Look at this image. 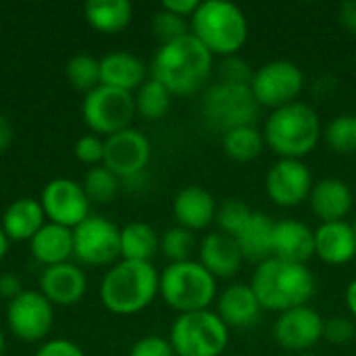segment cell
<instances>
[{
  "label": "cell",
  "instance_id": "1",
  "mask_svg": "<svg viewBox=\"0 0 356 356\" xmlns=\"http://www.w3.org/2000/svg\"><path fill=\"white\" fill-rule=\"evenodd\" d=\"M215 56L190 33L163 44L152 58V79L163 83L173 96L198 92L213 75Z\"/></svg>",
  "mask_w": 356,
  "mask_h": 356
},
{
  "label": "cell",
  "instance_id": "2",
  "mask_svg": "<svg viewBox=\"0 0 356 356\" xmlns=\"http://www.w3.org/2000/svg\"><path fill=\"white\" fill-rule=\"evenodd\" d=\"M315 275L307 265L275 257L257 265L250 277V288L254 290L263 311L275 313L309 305L315 294Z\"/></svg>",
  "mask_w": 356,
  "mask_h": 356
},
{
  "label": "cell",
  "instance_id": "3",
  "mask_svg": "<svg viewBox=\"0 0 356 356\" xmlns=\"http://www.w3.org/2000/svg\"><path fill=\"white\" fill-rule=\"evenodd\" d=\"M265 146L280 159H296L311 154L323 138V127L317 111L307 102H292L271 111L263 125Z\"/></svg>",
  "mask_w": 356,
  "mask_h": 356
},
{
  "label": "cell",
  "instance_id": "4",
  "mask_svg": "<svg viewBox=\"0 0 356 356\" xmlns=\"http://www.w3.org/2000/svg\"><path fill=\"white\" fill-rule=\"evenodd\" d=\"M159 280L152 263L121 259L102 277L100 300L115 315H136L156 298Z\"/></svg>",
  "mask_w": 356,
  "mask_h": 356
},
{
  "label": "cell",
  "instance_id": "5",
  "mask_svg": "<svg viewBox=\"0 0 356 356\" xmlns=\"http://www.w3.org/2000/svg\"><path fill=\"white\" fill-rule=\"evenodd\" d=\"M190 33L213 56H234L248 40V19L244 10L229 0H207L200 2L192 15Z\"/></svg>",
  "mask_w": 356,
  "mask_h": 356
},
{
  "label": "cell",
  "instance_id": "6",
  "mask_svg": "<svg viewBox=\"0 0 356 356\" xmlns=\"http://www.w3.org/2000/svg\"><path fill=\"white\" fill-rule=\"evenodd\" d=\"M159 294L179 315L207 311L217 300V280L198 263H169L159 280Z\"/></svg>",
  "mask_w": 356,
  "mask_h": 356
},
{
  "label": "cell",
  "instance_id": "7",
  "mask_svg": "<svg viewBox=\"0 0 356 356\" xmlns=\"http://www.w3.org/2000/svg\"><path fill=\"white\" fill-rule=\"evenodd\" d=\"M169 342L175 356H221L229 344V327L211 309L184 313L173 321Z\"/></svg>",
  "mask_w": 356,
  "mask_h": 356
},
{
  "label": "cell",
  "instance_id": "8",
  "mask_svg": "<svg viewBox=\"0 0 356 356\" xmlns=\"http://www.w3.org/2000/svg\"><path fill=\"white\" fill-rule=\"evenodd\" d=\"M202 117L221 134L240 127V125H254L259 104L250 92V86L215 81L207 88L202 96Z\"/></svg>",
  "mask_w": 356,
  "mask_h": 356
},
{
  "label": "cell",
  "instance_id": "9",
  "mask_svg": "<svg viewBox=\"0 0 356 356\" xmlns=\"http://www.w3.org/2000/svg\"><path fill=\"white\" fill-rule=\"evenodd\" d=\"M305 90V73L302 69L286 58L269 60L254 69L250 92L259 106L277 111L298 100Z\"/></svg>",
  "mask_w": 356,
  "mask_h": 356
},
{
  "label": "cell",
  "instance_id": "10",
  "mask_svg": "<svg viewBox=\"0 0 356 356\" xmlns=\"http://www.w3.org/2000/svg\"><path fill=\"white\" fill-rule=\"evenodd\" d=\"M81 115L92 131L104 134L108 138L131 127V121L136 117V98L129 92L98 86L96 90L86 94Z\"/></svg>",
  "mask_w": 356,
  "mask_h": 356
},
{
  "label": "cell",
  "instance_id": "11",
  "mask_svg": "<svg viewBox=\"0 0 356 356\" xmlns=\"http://www.w3.org/2000/svg\"><path fill=\"white\" fill-rule=\"evenodd\" d=\"M73 257L83 265H115L121 257V229L104 219L90 215L73 229Z\"/></svg>",
  "mask_w": 356,
  "mask_h": 356
},
{
  "label": "cell",
  "instance_id": "12",
  "mask_svg": "<svg viewBox=\"0 0 356 356\" xmlns=\"http://www.w3.org/2000/svg\"><path fill=\"white\" fill-rule=\"evenodd\" d=\"M323 323L325 319L311 305L296 307L277 315L273 323V340L280 348L302 355L323 340Z\"/></svg>",
  "mask_w": 356,
  "mask_h": 356
},
{
  "label": "cell",
  "instance_id": "13",
  "mask_svg": "<svg viewBox=\"0 0 356 356\" xmlns=\"http://www.w3.org/2000/svg\"><path fill=\"white\" fill-rule=\"evenodd\" d=\"M313 184L311 169L296 159H280L265 175V192L269 200L282 209H294L309 202Z\"/></svg>",
  "mask_w": 356,
  "mask_h": 356
},
{
  "label": "cell",
  "instance_id": "14",
  "mask_svg": "<svg viewBox=\"0 0 356 356\" xmlns=\"http://www.w3.org/2000/svg\"><path fill=\"white\" fill-rule=\"evenodd\" d=\"M40 204L44 209V215L50 219V223L75 229L79 223H83L90 217V200L81 188V184L58 177L46 184L42 190Z\"/></svg>",
  "mask_w": 356,
  "mask_h": 356
},
{
  "label": "cell",
  "instance_id": "15",
  "mask_svg": "<svg viewBox=\"0 0 356 356\" xmlns=\"http://www.w3.org/2000/svg\"><path fill=\"white\" fill-rule=\"evenodd\" d=\"M8 330L23 342H38L52 330V305L42 292L23 290L8 302L6 309Z\"/></svg>",
  "mask_w": 356,
  "mask_h": 356
},
{
  "label": "cell",
  "instance_id": "16",
  "mask_svg": "<svg viewBox=\"0 0 356 356\" xmlns=\"http://www.w3.org/2000/svg\"><path fill=\"white\" fill-rule=\"evenodd\" d=\"M150 161V142L148 138L129 127L104 140V167L115 173L119 179H131L140 175Z\"/></svg>",
  "mask_w": 356,
  "mask_h": 356
},
{
  "label": "cell",
  "instance_id": "17",
  "mask_svg": "<svg viewBox=\"0 0 356 356\" xmlns=\"http://www.w3.org/2000/svg\"><path fill=\"white\" fill-rule=\"evenodd\" d=\"M198 263L215 280H232L240 273L244 257L236 238L223 232H209L198 242Z\"/></svg>",
  "mask_w": 356,
  "mask_h": 356
},
{
  "label": "cell",
  "instance_id": "18",
  "mask_svg": "<svg viewBox=\"0 0 356 356\" xmlns=\"http://www.w3.org/2000/svg\"><path fill=\"white\" fill-rule=\"evenodd\" d=\"M309 204L313 215L321 223L344 221L355 204V196L350 186L340 177H323L313 184Z\"/></svg>",
  "mask_w": 356,
  "mask_h": 356
},
{
  "label": "cell",
  "instance_id": "19",
  "mask_svg": "<svg viewBox=\"0 0 356 356\" xmlns=\"http://www.w3.org/2000/svg\"><path fill=\"white\" fill-rule=\"evenodd\" d=\"M217 315L227 327H252L261 321L263 307L250 288V284H229L221 294H217Z\"/></svg>",
  "mask_w": 356,
  "mask_h": 356
},
{
  "label": "cell",
  "instance_id": "20",
  "mask_svg": "<svg viewBox=\"0 0 356 356\" xmlns=\"http://www.w3.org/2000/svg\"><path fill=\"white\" fill-rule=\"evenodd\" d=\"M217 202L215 196L202 186H186L175 194L173 200V217L179 227L194 232L207 229L215 223Z\"/></svg>",
  "mask_w": 356,
  "mask_h": 356
},
{
  "label": "cell",
  "instance_id": "21",
  "mask_svg": "<svg viewBox=\"0 0 356 356\" xmlns=\"http://www.w3.org/2000/svg\"><path fill=\"white\" fill-rule=\"evenodd\" d=\"M273 257L298 265H307L315 257V229L298 219L275 221Z\"/></svg>",
  "mask_w": 356,
  "mask_h": 356
},
{
  "label": "cell",
  "instance_id": "22",
  "mask_svg": "<svg viewBox=\"0 0 356 356\" xmlns=\"http://www.w3.org/2000/svg\"><path fill=\"white\" fill-rule=\"evenodd\" d=\"M88 282L79 267L71 263H60L46 267L40 277V292L48 298L50 305L71 307L77 305L86 294Z\"/></svg>",
  "mask_w": 356,
  "mask_h": 356
},
{
  "label": "cell",
  "instance_id": "23",
  "mask_svg": "<svg viewBox=\"0 0 356 356\" xmlns=\"http://www.w3.org/2000/svg\"><path fill=\"white\" fill-rule=\"evenodd\" d=\"M315 257L325 265H346L356 257V236L350 223H321L315 229Z\"/></svg>",
  "mask_w": 356,
  "mask_h": 356
},
{
  "label": "cell",
  "instance_id": "24",
  "mask_svg": "<svg viewBox=\"0 0 356 356\" xmlns=\"http://www.w3.org/2000/svg\"><path fill=\"white\" fill-rule=\"evenodd\" d=\"M146 81V65L131 52H111L100 58V86L123 92L140 90Z\"/></svg>",
  "mask_w": 356,
  "mask_h": 356
},
{
  "label": "cell",
  "instance_id": "25",
  "mask_svg": "<svg viewBox=\"0 0 356 356\" xmlns=\"http://www.w3.org/2000/svg\"><path fill=\"white\" fill-rule=\"evenodd\" d=\"M273 229L275 221L263 211H254L246 227L236 238L244 261L261 265L273 257Z\"/></svg>",
  "mask_w": 356,
  "mask_h": 356
},
{
  "label": "cell",
  "instance_id": "26",
  "mask_svg": "<svg viewBox=\"0 0 356 356\" xmlns=\"http://www.w3.org/2000/svg\"><path fill=\"white\" fill-rule=\"evenodd\" d=\"M44 209L38 200L19 198L4 211L0 225L8 242H25L31 240L44 227Z\"/></svg>",
  "mask_w": 356,
  "mask_h": 356
},
{
  "label": "cell",
  "instance_id": "27",
  "mask_svg": "<svg viewBox=\"0 0 356 356\" xmlns=\"http://www.w3.org/2000/svg\"><path fill=\"white\" fill-rule=\"evenodd\" d=\"M29 246L33 259L46 267L67 263V259L73 257V229L48 223L29 240Z\"/></svg>",
  "mask_w": 356,
  "mask_h": 356
},
{
  "label": "cell",
  "instance_id": "28",
  "mask_svg": "<svg viewBox=\"0 0 356 356\" xmlns=\"http://www.w3.org/2000/svg\"><path fill=\"white\" fill-rule=\"evenodd\" d=\"M88 23L102 33L123 31L134 17V8L127 0H90L83 6Z\"/></svg>",
  "mask_w": 356,
  "mask_h": 356
},
{
  "label": "cell",
  "instance_id": "29",
  "mask_svg": "<svg viewBox=\"0 0 356 356\" xmlns=\"http://www.w3.org/2000/svg\"><path fill=\"white\" fill-rule=\"evenodd\" d=\"M161 250V238L156 232L142 221H134L121 229V259L150 263Z\"/></svg>",
  "mask_w": 356,
  "mask_h": 356
},
{
  "label": "cell",
  "instance_id": "30",
  "mask_svg": "<svg viewBox=\"0 0 356 356\" xmlns=\"http://www.w3.org/2000/svg\"><path fill=\"white\" fill-rule=\"evenodd\" d=\"M223 152L236 163H250L261 156L265 148L263 129L254 125H240L221 136Z\"/></svg>",
  "mask_w": 356,
  "mask_h": 356
},
{
  "label": "cell",
  "instance_id": "31",
  "mask_svg": "<svg viewBox=\"0 0 356 356\" xmlns=\"http://www.w3.org/2000/svg\"><path fill=\"white\" fill-rule=\"evenodd\" d=\"M134 98H136V115H140L146 121H159L169 113L173 94L163 83L150 77L140 86Z\"/></svg>",
  "mask_w": 356,
  "mask_h": 356
},
{
  "label": "cell",
  "instance_id": "32",
  "mask_svg": "<svg viewBox=\"0 0 356 356\" xmlns=\"http://www.w3.org/2000/svg\"><path fill=\"white\" fill-rule=\"evenodd\" d=\"M325 144L338 154H356V115H338L323 129Z\"/></svg>",
  "mask_w": 356,
  "mask_h": 356
},
{
  "label": "cell",
  "instance_id": "33",
  "mask_svg": "<svg viewBox=\"0 0 356 356\" xmlns=\"http://www.w3.org/2000/svg\"><path fill=\"white\" fill-rule=\"evenodd\" d=\"M65 73L69 83L79 92H92L100 86V60L90 54H75L67 60Z\"/></svg>",
  "mask_w": 356,
  "mask_h": 356
},
{
  "label": "cell",
  "instance_id": "34",
  "mask_svg": "<svg viewBox=\"0 0 356 356\" xmlns=\"http://www.w3.org/2000/svg\"><path fill=\"white\" fill-rule=\"evenodd\" d=\"M198 252V242L190 229H184L179 225L169 227L161 238V254L169 263H184L192 261V254Z\"/></svg>",
  "mask_w": 356,
  "mask_h": 356
},
{
  "label": "cell",
  "instance_id": "35",
  "mask_svg": "<svg viewBox=\"0 0 356 356\" xmlns=\"http://www.w3.org/2000/svg\"><path fill=\"white\" fill-rule=\"evenodd\" d=\"M252 213L254 211L244 200H240V198H227L221 204H217L215 223H217L219 232H223V234H227L232 238H238L240 232L250 221Z\"/></svg>",
  "mask_w": 356,
  "mask_h": 356
},
{
  "label": "cell",
  "instance_id": "36",
  "mask_svg": "<svg viewBox=\"0 0 356 356\" xmlns=\"http://www.w3.org/2000/svg\"><path fill=\"white\" fill-rule=\"evenodd\" d=\"M81 188H83L90 202L108 204L115 198L117 190H119V177L115 173H111L104 165L102 167H92L86 173Z\"/></svg>",
  "mask_w": 356,
  "mask_h": 356
},
{
  "label": "cell",
  "instance_id": "37",
  "mask_svg": "<svg viewBox=\"0 0 356 356\" xmlns=\"http://www.w3.org/2000/svg\"><path fill=\"white\" fill-rule=\"evenodd\" d=\"M150 27H152L154 38L161 42V46L163 44H169V42H175L179 38L190 35V21L184 19V17H177V15L169 13L165 8H161V10H156L152 15Z\"/></svg>",
  "mask_w": 356,
  "mask_h": 356
},
{
  "label": "cell",
  "instance_id": "38",
  "mask_svg": "<svg viewBox=\"0 0 356 356\" xmlns=\"http://www.w3.org/2000/svg\"><path fill=\"white\" fill-rule=\"evenodd\" d=\"M217 77L219 81H227V83H240V86H250L254 69L250 67V63L246 58H242L240 54L234 56H223L217 67Z\"/></svg>",
  "mask_w": 356,
  "mask_h": 356
},
{
  "label": "cell",
  "instance_id": "39",
  "mask_svg": "<svg viewBox=\"0 0 356 356\" xmlns=\"http://www.w3.org/2000/svg\"><path fill=\"white\" fill-rule=\"evenodd\" d=\"M356 338V321L353 317H344V315H334L330 319H325L323 323V340L336 344V346H344L348 342H353Z\"/></svg>",
  "mask_w": 356,
  "mask_h": 356
},
{
  "label": "cell",
  "instance_id": "40",
  "mask_svg": "<svg viewBox=\"0 0 356 356\" xmlns=\"http://www.w3.org/2000/svg\"><path fill=\"white\" fill-rule=\"evenodd\" d=\"M129 356H175L173 346L169 342V338H161V336H146L142 340H138Z\"/></svg>",
  "mask_w": 356,
  "mask_h": 356
},
{
  "label": "cell",
  "instance_id": "41",
  "mask_svg": "<svg viewBox=\"0 0 356 356\" xmlns=\"http://www.w3.org/2000/svg\"><path fill=\"white\" fill-rule=\"evenodd\" d=\"M75 156L86 165H96L104 156V142L98 136H83L75 142Z\"/></svg>",
  "mask_w": 356,
  "mask_h": 356
},
{
  "label": "cell",
  "instance_id": "42",
  "mask_svg": "<svg viewBox=\"0 0 356 356\" xmlns=\"http://www.w3.org/2000/svg\"><path fill=\"white\" fill-rule=\"evenodd\" d=\"M35 356H86L83 350L75 344V342H69V340H50L46 342Z\"/></svg>",
  "mask_w": 356,
  "mask_h": 356
},
{
  "label": "cell",
  "instance_id": "43",
  "mask_svg": "<svg viewBox=\"0 0 356 356\" xmlns=\"http://www.w3.org/2000/svg\"><path fill=\"white\" fill-rule=\"evenodd\" d=\"M198 0H165L163 4H161V8H165V10H169V13H173V15H177V17H184V19H192V15L196 13V8H198Z\"/></svg>",
  "mask_w": 356,
  "mask_h": 356
},
{
  "label": "cell",
  "instance_id": "44",
  "mask_svg": "<svg viewBox=\"0 0 356 356\" xmlns=\"http://www.w3.org/2000/svg\"><path fill=\"white\" fill-rule=\"evenodd\" d=\"M21 292H23V290H21V282H19L17 275H10V273L0 275V296H2V298H6V300L10 302V300L17 298Z\"/></svg>",
  "mask_w": 356,
  "mask_h": 356
},
{
  "label": "cell",
  "instance_id": "45",
  "mask_svg": "<svg viewBox=\"0 0 356 356\" xmlns=\"http://www.w3.org/2000/svg\"><path fill=\"white\" fill-rule=\"evenodd\" d=\"M338 19L350 33H356V0H346L340 4Z\"/></svg>",
  "mask_w": 356,
  "mask_h": 356
},
{
  "label": "cell",
  "instance_id": "46",
  "mask_svg": "<svg viewBox=\"0 0 356 356\" xmlns=\"http://www.w3.org/2000/svg\"><path fill=\"white\" fill-rule=\"evenodd\" d=\"M13 142V127L8 123V119L4 115H0V154L10 146Z\"/></svg>",
  "mask_w": 356,
  "mask_h": 356
},
{
  "label": "cell",
  "instance_id": "47",
  "mask_svg": "<svg viewBox=\"0 0 356 356\" xmlns=\"http://www.w3.org/2000/svg\"><path fill=\"white\" fill-rule=\"evenodd\" d=\"M344 300H346V309H348L350 317L356 321V277L348 284L346 294H344Z\"/></svg>",
  "mask_w": 356,
  "mask_h": 356
},
{
  "label": "cell",
  "instance_id": "48",
  "mask_svg": "<svg viewBox=\"0 0 356 356\" xmlns=\"http://www.w3.org/2000/svg\"><path fill=\"white\" fill-rule=\"evenodd\" d=\"M6 250H8V238H6V234H4V229L0 225V261L4 259Z\"/></svg>",
  "mask_w": 356,
  "mask_h": 356
},
{
  "label": "cell",
  "instance_id": "49",
  "mask_svg": "<svg viewBox=\"0 0 356 356\" xmlns=\"http://www.w3.org/2000/svg\"><path fill=\"white\" fill-rule=\"evenodd\" d=\"M2 350H4V336H2V332H0V355H2Z\"/></svg>",
  "mask_w": 356,
  "mask_h": 356
},
{
  "label": "cell",
  "instance_id": "50",
  "mask_svg": "<svg viewBox=\"0 0 356 356\" xmlns=\"http://www.w3.org/2000/svg\"><path fill=\"white\" fill-rule=\"evenodd\" d=\"M350 225H353V229H355V236H356V217L353 219V223H350Z\"/></svg>",
  "mask_w": 356,
  "mask_h": 356
},
{
  "label": "cell",
  "instance_id": "51",
  "mask_svg": "<svg viewBox=\"0 0 356 356\" xmlns=\"http://www.w3.org/2000/svg\"><path fill=\"white\" fill-rule=\"evenodd\" d=\"M296 356H317V355H313V353H302V355H296Z\"/></svg>",
  "mask_w": 356,
  "mask_h": 356
}]
</instances>
